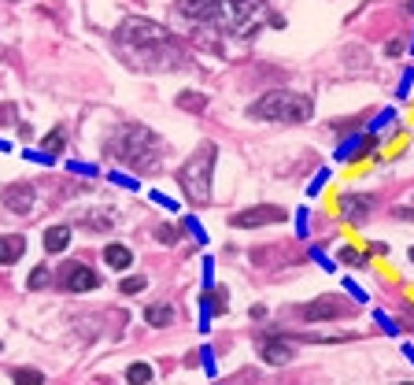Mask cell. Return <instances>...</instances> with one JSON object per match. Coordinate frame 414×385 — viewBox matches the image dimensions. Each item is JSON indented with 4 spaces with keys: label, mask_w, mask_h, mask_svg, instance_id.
I'll return each instance as SVG.
<instances>
[{
    "label": "cell",
    "mask_w": 414,
    "mask_h": 385,
    "mask_svg": "<svg viewBox=\"0 0 414 385\" xmlns=\"http://www.w3.org/2000/svg\"><path fill=\"white\" fill-rule=\"evenodd\" d=\"M178 11L200 27H215L218 34H255L266 19V0H178Z\"/></svg>",
    "instance_id": "1"
},
{
    "label": "cell",
    "mask_w": 414,
    "mask_h": 385,
    "mask_svg": "<svg viewBox=\"0 0 414 385\" xmlns=\"http://www.w3.org/2000/svg\"><path fill=\"white\" fill-rule=\"evenodd\" d=\"M119 48L137 67H174L181 63V45L163 27L148 19H126L119 27Z\"/></svg>",
    "instance_id": "2"
},
{
    "label": "cell",
    "mask_w": 414,
    "mask_h": 385,
    "mask_svg": "<svg viewBox=\"0 0 414 385\" xmlns=\"http://www.w3.org/2000/svg\"><path fill=\"white\" fill-rule=\"evenodd\" d=\"M104 152H108L111 160H119L122 167L152 171V167H159V160H163V141L141 122H122L119 130L104 141Z\"/></svg>",
    "instance_id": "3"
},
{
    "label": "cell",
    "mask_w": 414,
    "mask_h": 385,
    "mask_svg": "<svg viewBox=\"0 0 414 385\" xmlns=\"http://www.w3.org/2000/svg\"><path fill=\"white\" fill-rule=\"evenodd\" d=\"M248 119H270V122H304L310 119V100L296 97L289 89H274V93L259 97L248 108Z\"/></svg>",
    "instance_id": "4"
},
{
    "label": "cell",
    "mask_w": 414,
    "mask_h": 385,
    "mask_svg": "<svg viewBox=\"0 0 414 385\" xmlns=\"http://www.w3.org/2000/svg\"><path fill=\"white\" fill-rule=\"evenodd\" d=\"M211 167H215V145H204L197 156H192L185 167L178 171V186L181 192L197 204H207V197H211Z\"/></svg>",
    "instance_id": "5"
},
{
    "label": "cell",
    "mask_w": 414,
    "mask_h": 385,
    "mask_svg": "<svg viewBox=\"0 0 414 385\" xmlns=\"http://www.w3.org/2000/svg\"><path fill=\"white\" fill-rule=\"evenodd\" d=\"M285 208H274V204H263V208H248V211H237L229 219V226H241V230H252V226H266V223H285Z\"/></svg>",
    "instance_id": "6"
},
{
    "label": "cell",
    "mask_w": 414,
    "mask_h": 385,
    "mask_svg": "<svg viewBox=\"0 0 414 385\" xmlns=\"http://www.w3.org/2000/svg\"><path fill=\"white\" fill-rule=\"evenodd\" d=\"M0 197H4V208H11L15 215H30L34 200H37V189L30 182H11V186H4Z\"/></svg>",
    "instance_id": "7"
},
{
    "label": "cell",
    "mask_w": 414,
    "mask_h": 385,
    "mask_svg": "<svg viewBox=\"0 0 414 385\" xmlns=\"http://www.w3.org/2000/svg\"><path fill=\"white\" fill-rule=\"evenodd\" d=\"M100 286V278L89 271V267L82 263H67V274H63V289H71V293H89V289H97Z\"/></svg>",
    "instance_id": "8"
},
{
    "label": "cell",
    "mask_w": 414,
    "mask_h": 385,
    "mask_svg": "<svg viewBox=\"0 0 414 385\" xmlns=\"http://www.w3.org/2000/svg\"><path fill=\"white\" fill-rule=\"evenodd\" d=\"M259 352H263V359H266L270 367H281V363H289V359L296 356V352H292V344H289V341H281V337L263 341V344H259Z\"/></svg>",
    "instance_id": "9"
},
{
    "label": "cell",
    "mask_w": 414,
    "mask_h": 385,
    "mask_svg": "<svg viewBox=\"0 0 414 385\" xmlns=\"http://www.w3.org/2000/svg\"><path fill=\"white\" fill-rule=\"evenodd\" d=\"M341 315H344V307L336 304V300H315V304L304 307L307 323H318V318H341Z\"/></svg>",
    "instance_id": "10"
},
{
    "label": "cell",
    "mask_w": 414,
    "mask_h": 385,
    "mask_svg": "<svg viewBox=\"0 0 414 385\" xmlns=\"http://www.w3.org/2000/svg\"><path fill=\"white\" fill-rule=\"evenodd\" d=\"M22 252H26V241H22L19 234H8V237H0V267L15 263Z\"/></svg>",
    "instance_id": "11"
},
{
    "label": "cell",
    "mask_w": 414,
    "mask_h": 385,
    "mask_svg": "<svg viewBox=\"0 0 414 385\" xmlns=\"http://www.w3.org/2000/svg\"><path fill=\"white\" fill-rule=\"evenodd\" d=\"M71 245V226H48L45 230V252H63Z\"/></svg>",
    "instance_id": "12"
},
{
    "label": "cell",
    "mask_w": 414,
    "mask_h": 385,
    "mask_svg": "<svg viewBox=\"0 0 414 385\" xmlns=\"http://www.w3.org/2000/svg\"><path fill=\"white\" fill-rule=\"evenodd\" d=\"M104 263L115 267V271H126V267L134 263V252H129L126 245H108L104 248Z\"/></svg>",
    "instance_id": "13"
},
{
    "label": "cell",
    "mask_w": 414,
    "mask_h": 385,
    "mask_svg": "<svg viewBox=\"0 0 414 385\" xmlns=\"http://www.w3.org/2000/svg\"><path fill=\"white\" fill-rule=\"evenodd\" d=\"M145 323L148 326H171L174 323V307L171 304H152V307H145Z\"/></svg>",
    "instance_id": "14"
},
{
    "label": "cell",
    "mask_w": 414,
    "mask_h": 385,
    "mask_svg": "<svg viewBox=\"0 0 414 385\" xmlns=\"http://www.w3.org/2000/svg\"><path fill=\"white\" fill-rule=\"evenodd\" d=\"M341 204H344V215H348V219H362V215H366L370 197H352V192H348V197H341Z\"/></svg>",
    "instance_id": "15"
},
{
    "label": "cell",
    "mask_w": 414,
    "mask_h": 385,
    "mask_svg": "<svg viewBox=\"0 0 414 385\" xmlns=\"http://www.w3.org/2000/svg\"><path fill=\"white\" fill-rule=\"evenodd\" d=\"M11 382L15 385H41L45 374L41 370H30V367H19V370H11Z\"/></svg>",
    "instance_id": "16"
},
{
    "label": "cell",
    "mask_w": 414,
    "mask_h": 385,
    "mask_svg": "<svg viewBox=\"0 0 414 385\" xmlns=\"http://www.w3.org/2000/svg\"><path fill=\"white\" fill-rule=\"evenodd\" d=\"M126 382L129 385H148L152 382V367L148 363H134V367L126 370Z\"/></svg>",
    "instance_id": "17"
},
{
    "label": "cell",
    "mask_w": 414,
    "mask_h": 385,
    "mask_svg": "<svg viewBox=\"0 0 414 385\" xmlns=\"http://www.w3.org/2000/svg\"><path fill=\"white\" fill-rule=\"evenodd\" d=\"M82 223L89 226V230H108L111 223H115V215L108 211V215H97V211H89V215H82Z\"/></svg>",
    "instance_id": "18"
},
{
    "label": "cell",
    "mask_w": 414,
    "mask_h": 385,
    "mask_svg": "<svg viewBox=\"0 0 414 385\" xmlns=\"http://www.w3.org/2000/svg\"><path fill=\"white\" fill-rule=\"evenodd\" d=\"M52 281V271L48 267H34V274H30V289H45Z\"/></svg>",
    "instance_id": "19"
},
{
    "label": "cell",
    "mask_w": 414,
    "mask_h": 385,
    "mask_svg": "<svg viewBox=\"0 0 414 385\" xmlns=\"http://www.w3.org/2000/svg\"><path fill=\"white\" fill-rule=\"evenodd\" d=\"M63 141H67V137H63V130L56 126V130H52V134L41 141V148H48V152H59V148H63Z\"/></svg>",
    "instance_id": "20"
},
{
    "label": "cell",
    "mask_w": 414,
    "mask_h": 385,
    "mask_svg": "<svg viewBox=\"0 0 414 385\" xmlns=\"http://www.w3.org/2000/svg\"><path fill=\"white\" fill-rule=\"evenodd\" d=\"M141 289H148L145 278H126L122 286H119V293H126V297H129V293H141Z\"/></svg>",
    "instance_id": "21"
},
{
    "label": "cell",
    "mask_w": 414,
    "mask_h": 385,
    "mask_svg": "<svg viewBox=\"0 0 414 385\" xmlns=\"http://www.w3.org/2000/svg\"><path fill=\"white\" fill-rule=\"evenodd\" d=\"M178 104H181V108H204L207 97H200V93H185V97H178Z\"/></svg>",
    "instance_id": "22"
},
{
    "label": "cell",
    "mask_w": 414,
    "mask_h": 385,
    "mask_svg": "<svg viewBox=\"0 0 414 385\" xmlns=\"http://www.w3.org/2000/svg\"><path fill=\"white\" fill-rule=\"evenodd\" d=\"M341 260H344V263H366V255L355 252V248H344V252H341Z\"/></svg>",
    "instance_id": "23"
},
{
    "label": "cell",
    "mask_w": 414,
    "mask_h": 385,
    "mask_svg": "<svg viewBox=\"0 0 414 385\" xmlns=\"http://www.w3.org/2000/svg\"><path fill=\"white\" fill-rule=\"evenodd\" d=\"M159 241H163V245H174L178 237H174V230H171V226H159Z\"/></svg>",
    "instance_id": "24"
},
{
    "label": "cell",
    "mask_w": 414,
    "mask_h": 385,
    "mask_svg": "<svg viewBox=\"0 0 414 385\" xmlns=\"http://www.w3.org/2000/svg\"><path fill=\"white\" fill-rule=\"evenodd\" d=\"M411 263H414V248H411Z\"/></svg>",
    "instance_id": "25"
}]
</instances>
